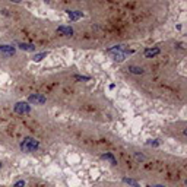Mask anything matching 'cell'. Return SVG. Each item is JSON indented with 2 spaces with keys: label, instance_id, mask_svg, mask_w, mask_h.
Returning a JSON list of instances; mask_svg holds the SVG:
<instances>
[{
  "label": "cell",
  "instance_id": "obj_12",
  "mask_svg": "<svg viewBox=\"0 0 187 187\" xmlns=\"http://www.w3.org/2000/svg\"><path fill=\"white\" fill-rule=\"evenodd\" d=\"M123 181L127 183V184H130V186H133V187H140L139 186V183L135 181V180H132V178H123Z\"/></svg>",
  "mask_w": 187,
  "mask_h": 187
},
{
  "label": "cell",
  "instance_id": "obj_5",
  "mask_svg": "<svg viewBox=\"0 0 187 187\" xmlns=\"http://www.w3.org/2000/svg\"><path fill=\"white\" fill-rule=\"evenodd\" d=\"M57 32L62 35H66V37H72L73 35V28L72 26H59Z\"/></svg>",
  "mask_w": 187,
  "mask_h": 187
},
{
  "label": "cell",
  "instance_id": "obj_13",
  "mask_svg": "<svg viewBox=\"0 0 187 187\" xmlns=\"http://www.w3.org/2000/svg\"><path fill=\"white\" fill-rule=\"evenodd\" d=\"M75 79H78V81H89L91 78H89V76H79V75H76Z\"/></svg>",
  "mask_w": 187,
  "mask_h": 187
},
{
  "label": "cell",
  "instance_id": "obj_11",
  "mask_svg": "<svg viewBox=\"0 0 187 187\" xmlns=\"http://www.w3.org/2000/svg\"><path fill=\"white\" fill-rule=\"evenodd\" d=\"M129 70H130L132 73H136V75H142V73H143V69L137 67V66H129Z\"/></svg>",
  "mask_w": 187,
  "mask_h": 187
},
{
  "label": "cell",
  "instance_id": "obj_17",
  "mask_svg": "<svg viewBox=\"0 0 187 187\" xmlns=\"http://www.w3.org/2000/svg\"><path fill=\"white\" fill-rule=\"evenodd\" d=\"M0 168H1V164H0Z\"/></svg>",
  "mask_w": 187,
  "mask_h": 187
},
{
  "label": "cell",
  "instance_id": "obj_16",
  "mask_svg": "<svg viewBox=\"0 0 187 187\" xmlns=\"http://www.w3.org/2000/svg\"><path fill=\"white\" fill-rule=\"evenodd\" d=\"M148 187H164V186H161V184H153V186H148Z\"/></svg>",
  "mask_w": 187,
  "mask_h": 187
},
{
  "label": "cell",
  "instance_id": "obj_10",
  "mask_svg": "<svg viewBox=\"0 0 187 187\" xmlns=\"http://www.w3.org/2000/svg\"><path fill=\"white\" fill-rule=\"evenodd\" d=\"M47 54H48V53H45V51H44V53H40V54H35L34 57H32V60H34V62H41L44 57H47Z\"/></svg>",
  "mask_w": 187,
  "mask_h": 187
},
{
  "label": "cell",
  "instance_id": "obj_15",
  "mask_svg": "<svg viewBox=\"0 0 187 187\" xmlns=\"http://www.w3.org/2000/svg\"><path fill=\"white\" fill-rule=\"evenodd\" d=\"M135 156H136L137 159H140V161H143V159H145V156H143V155H139V153H136Z\"/></svg>",
  "mask_w": 187,
  "mask_h": 187
},
{
  "label": "cell",
  "instance_id": "obj_14",
  "mask_svg": "<svg viewBox=\"0 0 187 187\" xmlns=\"http://www.w3.org/2000/svg\"><path fill=\"white\" fill-rule=\"evenodd\" d=\"M15 187H25V181H23V180L16 181V183H15Z\"/></svg>",
  "mask_w": 187,
  "mask_h": 187
},
{
  "label": "cell",
  "instance_id": "obj_6",
  "mask_svg": "<svg viewBox=\"0 0 187 187\" xmlns=\"http://www.w3.org/2000/svg\"><path fill=\"white\" fill-rule=\"evenodd\" d=\"M67 15L70 18V21H78L81 18H84V13L79 10H67Z\"/></svg>",
  "mask_w": 187,
  "mask_h": 187
},
{
  "label": "cell",
  "instance_id": "obj_4",
  "mask_svg": "<svg viewBox=\"0 0 187 187\" xmlns=\"http://www.w3.org/2000/svg\"><path fill=\"white\" fill-rule=\"evenodd\" d=\"M15 47H12V45H0V56H4V57H10V56H13L15 54Z\"/></svg>",
  "mask_w": 187,
  "mask_h": 187
},
{
  "label": "cell",
  "instance_id": "obj_1",
  "mask_svg": "<svg viewBox=\"0 0 187 187\" xmlns=\"http://www.w3.org/2000/svg\"><path fill=\"white\" fill-rule=\"evenodd\" d=\"M19 146H21V149L23 152H34V151H37L40 148V142L37 139H34V137H25L21 142Z\"/></svg>",
  "mask_w": 187,
  "mask_h": 187
},
{
  "label": "cell",
  "instance_id": "obj_2",
  "mask_svg": "<svg viewBox=\"0 0 187 187\" xmlns=\"http://www.w3.org/2000/svg\"><path fill=\"white\" fill-rule=\"evenodd\" d=\"M13 110H15V113H18V114H28V113L31 111V107H29L28 102L21 101V102H16V104H15Z\"/></svg>",
  "mask_w": 187,
  "mask_h": 187
},
{
  "label": "cell",
  "instance_id": "obj_8",
  "mask_svg": "<svg viewBox=\"0 0 187 187\" xmlns=\"http://www.w3.org/2000/svg\"><path fill=\"white\" fill-rule=\"evenodd\" d=\"M101 158H102V159H105V161H110V162H111V165H117V159H116L111 153H102Z\"/></svg>",
  "mask_w": 187,
  "mask_h": 187
},
{
  "label": "cell",
  "instance_id": "obj_3",
  "mask_svg": "<svg viewBox=\"0 0 187 187\" xmlns=\"http://www.w3.org/2000/svg\"><path fill=\"white\" fill-rule=\"evenodd\" d=\"M28 101L35 104V105H43L44 102L47 101V98H45L43 94H32V95H29Z\"/></svg>",
  "mask_w": 187,
  "mask_h": 187
},
{
  "label": "cell",
  "instance_id": "obj_7",
  "mask_svg": "<svg viewBox=\"0 0 187 187\" xmlns=\"http://www.w3.org/2000/svg\"><path fill=\"white\" fill-rule=\"evenodd\" d=\"M156 54H159V48L158 47H155V48H146L145 50V57L146 59H152Z\"/></svg>",
  "mask_w": 187,
  "mask_h": 187
},
{
  "label": "cell",
  "instance_id": "obj_9",
  "mask_svg": "<svg viewBox=\"0 0 187 187\" xmlns=\"http://www.w3.org/2000/svg\"><path fill=\"white\" fill-rule=\"evenodd\" d=\"M19 48H21V50H25V51H34L35 45L34 44H19Z\"/></svg>",
  "mask_w": 187,
  "mask_h": 187
}]
</instances>
